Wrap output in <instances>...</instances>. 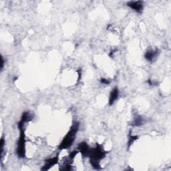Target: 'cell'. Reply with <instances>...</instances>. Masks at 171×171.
<instances>
[{"mask_svg":"<svg viewBox=\"0 0 171 171\" xmlns=\"http://www.w3.org/2000/svg\"><path fill=\"white\" fill-rule=\"evenodd\" d=\"M106 154V153L100 144H97L96 147L93 148V149H90L88 157H90V162L91 165L95 169H101L100 161L105 157Z\"/></svg>","mask_w":171,"mask_h":171,"instance_id":"cell-1","label":"cell"},{"mask_svg":"<svg viewBox=\"0 0 171 171\" xmlns=\"http://www.w3.org/2000/svg\"><path fill=\"white\" fill-rule=\"evenodd\" d=\"M79 126L80 123L78 122H74L72 124L70 128V130L68 131V132L65 136V137L64 138L62 141L61 142L60 146H58V149L60 150L67 149L72 146V144H73L76 139L77 132L79 130Z\"/></svg>","mask_w":171,"mask_h":171,"instance_id":"cell-2","label":"cell"},{"mask_svg":"<svg viewBox=\"0 0 171 171\" xmlns=\"http://www.w3.org/2000/svg\"><path fill=\"white\" fill-rule=\"evenodd\" d=\"M24 124L20 121L18 122V128L20 130V137L17 141V154L20 158H24L25 156V135Z\"/></svg>","mask_w":171,"mask_h":171,"instance_id":"cell-3","label":"cell"},{"mask_svg":"<svg viewBox=\"0 0 171 171\" xmlns=\"http://www.w3.org/2000/svg\"><path fill=\"white\" fill-rule=\"evenodd\" d=\"M126 5L138 13L142 12L143 10V3L141 1L129 2L126 3Z\"/></svg>","mask_w":171,"mask_h":171,"instance_id":"cell-4","label":"cell"},{"mask_svg":"<svg viewBox=\"0 0 171 171\" xmlns=\"http://www.w3.org/2000/svg\"><path fill=\"white\" fill-rule=\"evenodd\" d=\"M59 161V158L57 156V157H53L51 158L50 159H47V160L45 161V165L44 166L41 168V170H48L50 169L51 167H52L53 166L56 165L57 163Z\"/></svg>","mask_w":171,"mask_h":171,"instance_id":"cell-5","label":"cell"},{"mask_svg":"<svg viewBox=\"0 0 171 171\" xmlns=\"http://www.w3.org/2000/svg\"><path fill=\"white\" fill-rule=\"evenodd\" d=\"M119 96V90L117 87H115V88H113L111 91V94H110L109 98V105L112 106L114 103L117 100Z\"/></svg>","mask_w":171,"mask_h":171,"instance_id":"cell-6","label":"cell"},{"mask_svg":"<svg viewBox=\"0 0 171 171\" xmlns=\"http://www.w3.org/2000/svg\"><path fill=\"white\" fill-rule=\"evenodd\" d=\"M78 149L79 150V151H80L83 157H88L90 151V148L86 142H82L78 144Z\"/></svg>","mask_w":171,"mask_h":171,"instance_id":"cell-7","label":"cell"},{"mask_svg":"<svg viewBox=\"0 0 171 171\" xmlns=\"http://www.w3.org/2000/svg\"><path fill=\"white\" fill-rule=\"evenodd\" d=\"M158 55V52L157 51H154V50H149L147 51L145 54H144V58H145L148 61H153L156 57Z\"/></svg>","mask_w":171,"mask_h":171,"instance_id":"cell-8","label":"cell"},{"mask_svg":"<svg viewBox=\"0 0 171 171\" xmlns=\"http://www.w3.org/2000/svg\"><path fill=\"white\" fill-rule=\"evenodd\" d=\"M32 119H33V116L31 114H30L29 112H24L22 114L20 122L22 123L25 124L26 122H28L29 121H31Z\"/></svg>","mask_w":171,"mask_h":171,"instance_id":"cell-9","label":"cell"},{"mask_svg":"<svg viewBox=\"0 0 171 171\" xmlns=\"http://www.w3.org/2000/svg\"><path fill=\"white\" fill-rule=\"evenodd\" d=\"M143 124V119L140 116H137L135 118L134 121H133V125L134 126H139Z\"/></svg>","mask_w":171,"mask_h":171,"instance_id":"cell-10","label":"cell"},{"mask_svg":"<svg viewBox=\"0 0 171 171\" xmlns=\"http://www.w3.org/2000/svg\"><path fill=\"white\" fill-rule=\"evenodd\" d=\"M137 138H138L137 136H131V135L130 136V137H129V139H128V148L132 145L133 142H134L135 140H137Z\"/></svg>","mask_w":171,"mask_h":171,"instance_id":"cell-11","label":"cell"},{"mask_svg":"<svg viewBox=\"0 0 171 171\" xmlns=\"http://www.w3.org/2000/svg\"><path fill=\"white\" fill-rule=\"evenodd\" d=\"M78 150H74V151H72V153L69 154V158L71 159V160H73V159L75 158L76 156L78 154Z\"/></svg>","mask_w":171,"mask_h":171,"instance_id":"cell-12","label":"cell"},{"mask_svg":"<svg viewBox=\"0 0 171 171\" xmlns=\"http://www.w3.org/2000/svg\"><path fill=\"white\" fill-rule=\"evenodd\" d=\"M100 82L102 84H106V85L109 84H110V81L108 80L107 79H105V78H102L100 80Z\"/></svg>","mask_w":171,"mask_h":171,"instance_id":"cell-13","label":"cell"},{"mask_svg":"<svg viewBox=\"0 0 171 171\" xmlns=\"http://www.w3.org/2000/svg\"><path fill=\"white\" fill-rule=\"evenodd\" d=\"M3 66H4V60H3V56H2V64H1V70H3Z\"/></svg>","mask_w":171,"mask_h":171,"instance_id":"cell-14","label":"cell"}]
</instances>
